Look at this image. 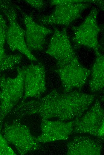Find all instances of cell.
Listing matches in <instances>:
<instances>
[{
  "label": "cell",
  "mask_w": 104,
  "mask_h": 155,
  "mask_svg": "<svg viewBox=\"0 0 104 155\" xmlns=\"http://www.w3.org/2000/svg\"><path fill=\"white\" fill-rule=\"evenodd\" d=\"M25 25V38L27 46L31 50L42 51L46 44L48 35L53 32L51 30L37 23L31 16L22 12Z\"/></svg>",
  "instance_id": "cell-12"
},
{
  "label": "cell",
  "mask_w": 104,
  "mask_h": 155,
  "mask_svg": "<svg viewBox=\"0 0 104 155\" xmlns=\"http://www.w3.org/2000/svg\"><path fill=\"white\" fill-rule=\"evenodd\" d=\"M67 146L68 155H100L102 150L98 140L87 136H75Z\"/></svg>",
  "instance_id": "cell-13"
},
{
  "label": "cell",
  "mask_w": 104,
  "mask_h": 155,
  "mask_svg": "<svg viewBox=\"0 0 104 155\" xmlns=\"http://www.w3.org/2000/svg\"><path fill=\"white\" fill-rule=\"evenodd\" d=\"M1 133L7 142L14 145L20 155L41 149L36 137L33 135L29 128L22 123L19 119L5 123Z\"/></svg>",
  "instance_id": "cell-4"
},
{
  "label": "cell",
  "mask_w": 104,
  "mask_h": 155,
  "mask_svg": "<svg viewBox=\"0 0 104 155\" xmlns=\"http://www.w3.org/2000/svg\"><path fill=\"white\" fill-rule=\"evenodd\" d=\"M73 126V120L66 122L42 119L40 125L42 133L36 137L37 140L42 143L66 140L72 133Z\"/></svg>",
  "instance_id": "cell-11"
},
{
  "label": "cell",
  "mask_w": 104,
  "mask_h": 155,
  "mask_svg": "<svg viewBox=\"0 0 104 155\" xmlns=\"http://www.w3.org/2000/svg\"><path fill=\"white\" fill-rule=\"evenodd\" d=\"M19 68L22 73L24 88L21 102L25 101L29 97L40 98L46 90L44 65L38 62Z\"/></svg>",
  "instance_id": "cell-8"
},
{
  "label": "cell",
  "mask_w": 104,
  "mask_h": 155,
  "mask_svg": "<svg viewBox=\"0 0 104 155\" xmlns=\"http://www.w3.org/2000/svg\"><path fill=\"white\" fill-rule=\"evenodd\" d=\"M54 71L59 75L63 92H68L74 89L81 90L87 81L91 70L82 66L76 56L69 63Z\"/></svg>",
  "instance_id": "cell-9"
},
{
  "label": "cell",
  "mask_w": 104,
  "mask_h": 155,
  "mask_svg": "<svg viewBox=\"0 0 104 155\" xmlns=\"http://www.w3.org/2000/svg\"><path fill=\"white\" fill-rule=\"evenodd\" d=\"M99 13L97 8H92L80 25L72 27L73 34L71 41L74 49L84 46L94 49L95 52L100 51L101 46L98 37L102 30L97 21Z\"/></svg>",
  "instance_id": "cell-6"
},
{
  "label": "cell",
  "mask_w": 104,
  "mask_h": 155,
  "mask_svg": "<svg viewBox=\"0 0 104 155\" xmlns=\"http://www.w3.org/2000/svg\"><path fill=\"white\" fill-rule=\"evenodd\" d=\"M1 133H0V155H16Z\"/></svg>",
  "instance_id": "cell-16"
},
{
  "label": "cell",
  "mask_w": 104,
  "mask_h": 155,
  "mask_svg": "<svg viewBox=\"0 0 104 155\" xmlns=\"http://www.w3.org/2000/svg\"><path fill=\"white\" fill-rule=\"evenodd\" d=\"M96 58L91 71L89 81V89L91 92L100 91L104 86V57L100 51L95 52Z\"/></svg>",
  "instance_id": "cell-14"
},
{
  "label": "cell",
  "mask_w": 104,
  "mask_h": 155,
  "mask_svg": "<svg viewBox=\"0 0 104 155\" xmlns=\"http://www.w3.org/2000/svg\"><path fill=\"white\" fill-rule=\"evenodd\" d=\"M8 27L5 21L0 14V45L4 46L6 40V36Z\"/></svg>",
  "instance_id": "cell-17"
},
{
  "label": "cell",
  "mask_w": 104,
  "mask_h": 155,
  "mask_svg": "<svg viewBox=\"0 0 104 155\" xmlns=\"http://www.w3.org/2000/svg\"><path fill=\"white\" fill-rule=\"evenodd\" d=\"M46 52L56 59V68L68 64L77 56L66 28L60 30L54 29Z\"/></svg>",
  "instance_id": "cell-10"
},
{
  "label": "cell",
  "mask_w": 104,
  "mask_h": 155,
  "mask_svg": "<svg viewBox=\"0 0 104 155\" xmlns=\"http://www.w3.org/2000/svg\"><path fill=\"white\" fill-rule=\"evenodd\" d=\"M17 74L13 78L0 76V133L4 120L22 98L24 93L21 71L17 68Z\"/></svg>",
  "instance_id": "cell-3"
},
{
  "label": "cell",
  "mask_w": 104,
  "mask_h": 155,
  "mask_svg": "<svg viewBox=\"0 0 104 155\" xmlns=\"http://www.w3.org/2000/svg\"><path fill=\"white\" fill-rule=\"evenodd\" d=\"M89 0H51L50 4L56 7L50 15L39 18L42 25L56 24L67 26L81 18L82 14L91 5Z\"/></svg>",
  "instance_id": "cell-2"
},
{
  "label": "cell",
  "mask_w": 104,
  "mask_h": 155,
  "mask_svg": "<svg viewBox=\"0 0 104 155\" xmlns=\"http://www.w3.org/2000/svg\"><path fill=\"white\" fill-rule=\"evenodd\" d=\"M22 59L20 54H6L4 46L0 45V76L1 72L15 68L21 62Z\"/></svg>",
  "instance_id": "cell-15"
},
{
  "label": "cell",
  "mask_w": 104,
  "mask_h": 155,
  "mask_svg": "<svg viewBox=\"0 0 104 155\" xmlns=\"http://www.w3.org/2000/svg\"><path fill=\"white\" fill-rule=\"evenodd\" d=\"M73 121L72 133L88 134L103 140L104 110L98 99L88 111Z\"/></svg>",
  "instance_id": "cell-7"
},
{
  "label": "cell",
  "mask_w": 104,
  "mask_h": 155,
  "mask_svg": "<svg viewBox=\"0 0 104 155\" xmlns=\"http://www.w3.org/2000/svg\"><path fill=\"white\" fill-rule=\"evenodd\" d=\"M0 10L9 21L6 40L10 49L13 52H19L31 61H37L27 46L25 38V31L17 21V15L14 8L8 1L0 0Z\"/></svg>",
  "instance_id": "cell-5"
},
{
  "label": "cell",
  "mask_w": 104,
  "mask_h": 155,
  "mask_svg": "<svg viewBox=\"0 0 104 155\" xmlns=\"http://www.w3.org/2000/svg\"><path fill=\"white\" fill-rule=\"evenodd\" d=\"M96 97L95 94L76 90L62 93L54 89L42 98L20 102L15 112L20 118L36 114L42 119L74 120L84 113Z\"/></svg>",
  "instance_id": "cell-1"
},
{
  "label": "cell",
  "mask_w": 104,
  "mask_h": 155,
  "mask_svg": "<svg viewBox=\"0 0 104 155\" xmlns=\"http://www.w3.org/2000/svg\"><path fill=\"white\" fill-rule=\"evenodd\" d=\"M26 1L33 7L39 10L45 6V3L42 0H26Z\"/></svg>",
  "instance_id": "cell-18"
}]
</instances>
